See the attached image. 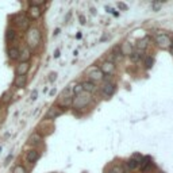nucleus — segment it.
<instances>
[{"label": "nucleus", "mask_w": 173, "mask_h": 173, "mask_svg": "<svg viewBox=\"0 0 173 173\" xmlns=\"http://www.w3.org/2000/svg\"><path fill=\"white\" fill-rule=\"evenodd\" d=\"M91 102H92V97H91L89 93L83 92V93H80V95H77L74 97L72 106H73L76 110H83V108H85Z\"/></svg>", "instance_id": "f257e3e1"}, {"label": "nucleus", "mask_w": 173, "mask_h": 173, "mask_svg": "<svg viewBox=\"0 0 173 173\" xmlns=\"http://www.w3.org/2000/svg\"><path fill=\"white\" fill-rule=\"evenodd\" d=\"M27 43H29L30 48H37V46L41 43V33L38 29L35 27H31L27 31Z\"/></svg>", "instance_id": "f03ea898"}, {"label": "nucleus", "mask_w": 173, "mask_h": 173, "mask_svg": "<svg viewBox=\"0 0 173 173\" xmlns=\"http://www.w3.org/2000/svg\"><path fill=\"white\" fill-rule=\"evenodd\" d=\"M156 42H157V45L160 46V48H162V49H169L171 46L173 45V41L172 38L168 35V34H165V33H158V34H156Z\"/></svg>", "instance_id": "7ed1b4c3"}, {"label": "nucleus", "mask_w": 173, "mask_h": 173, "mask_svg": "<svg viewBox=\"0 0 173 173\" xmlns=\"http://www.w3.org/2000/svg\"><path fill=\"white\" fill-rule=\"evenodd\" d=\"M87 74H88V81H91V83H97V81H102L103 78H104V74L102 73V70H100V68L97 67H92L89 68L87 70Z\"/></svg>", "instance_id": "20e7f679"}, {"label": "nucleus", "mask_w": 173, "mask_h": 173, "mask_svg": "<svg viewBox=\"0 0 173 173\" xmlns=\"http://www.w3.org/2000/svg\"><path fill=\"white\" fill-rule=\"evenodd\" d=\"M115 84L114 83H111V81H107V83H104V85L102 87V93H103V96L104 97H111L112 95L115 93Z\"/></svg>", "instance_id": "39448f33"}, {"label": "nucleus", "mask_w": 173, "mask_h": 173, "mask_svg": "<svg viewBox=\"0 0 173 173\" xmlns=\"http://www.w3.org/2000/svg\"><path fill=\"white\" fill-rule=\"evenodd\" d=\"M100 70H102L103 74H108V76H111V74L115 72V64H114V62H110V61L103 62Z\"/></svg>", "instance_id": "423d86ee"}, {"label": "nucleus", "mask_w": 173, "mask_h": 173, "mask_svg": "<svg viewBox=\"0 0 173 173\" xmlns=\"http://www.w3.org/2000/svg\"><path fill=\"white\" fill-rule=\"evenodd\" d=\"M15 23L23 30H26L27 27H29V19H27V16L24 14L16 15V16H15Z\"/></svg>", "instance_id": "0eeeda50"}, {"label": "nucleus", "mask_w": 173, "mask_h": 173, "mask_svg": "<svg viewBox=\"0 0 173 173\" xmlns=\"http://www.w3.org/2000/svg\"><path fill=\"white\" fill-rule=\"evenodd\" d=\"M62 114H64V110H61L59 107H52L46 114V119H56Z\"/></svg>", "instance_id": "6e6552de"}, {"label": "nucleus", "mask_w": 173, "mask_h": 173, "mask_svg": "<svg viewBox=\"0 0 173 173\" xmlns=\"http://www.w3.org/2000/svg\"><path fill=\"white\" fill-rule=\"evenodd\" d=\"M31 57V54H30V49H27V48H23L19 52V57H18V59H19L20 62H29V59Z\"/></svg>", "instance_id": "1a4fd4ad"}, {"label": "nucleus", "mask_w": 173, "mask_h": 173, "mask_svg": "<svg viewBox=\"0 0 173 173\" xmlns=\"http://www.w3.org/2000/svg\"><path fill=\"white\" fill-rule=\"evenodd\" d=\"M152 165V158H150L149 156H145L142 157V160H141V162H139V168H141V171L142 172H146L147 169H149V166Z\"/></svg>", "instance_id": "9d476101"}, {"label": "nucleus", "mask_w": 173, "mask_h": 173, "mask_svg": "<svg viewBox=\"0 0 173 173\" xmlns=\"http://www.w3.org/2000/svg\"><path fill=\"white\" fill-rule=\"evenodd\" d=\"M119 52H121L122 56H130L133 53V48H131V45L128 42H123L121 45V48H119Z\"/></svg>", "instance_id": "9b49d317"}, {"label": "nucleus", "mask_w": 173, "mask_h": 173, "mask_svg": "<svg viewBox=\"0 0 173 173\" xmlns=\"http://www.w3.org/2000/svg\"><path fill=\"white\" fill-rule=\"evenodd\" d=\"M81 85H83V89H84V92H87V93H93L96 91V84H93V83H91V81H84V83H81Z\"/></svg>", "instance_id": "f8f14e48"}, {"label": "nucleus", "mask_w": 173, "mask_h": 173, "mask_svg": "<svg viewBox=\"0 0 173 173\" xmlns=\"http://www.w3.org/2000/svg\"><path fill=\"white\" fill-rule=\"evenodd\" d=\"M29 67H30L29 62H20L16 68V74L18 76H24L27 73V70H29Z\"/></svg>", "instance_id": "ddd939ff"}, {"label": "nucleus", "mask_w": 173, "mask_h": 173, "mask_svg": "<svg viewBox=\"0 0 173 173\" xmlns=\"http://www.w3.org/2000/svg\"><path fill=\"white\" fill-rule=\"evenodd\" d=\"M15 39H16V31L14 29H8L7 33H5V41H7L8 43H12Z\"/></svg>", "instance_id": "4468645a"}, {"label": "nucleus", "mask_w": 173, "mask_h": 173, "mask_svg": "<svg viewBox=\"0 0 173 173\" xmlns=\"http://www.w3.org/2000/svg\"><path fill=\"white\" fill-rule=\"evenodd\" d=\"M26 158H27V161H29V162L34 164V162L37 161V160L39 158V153L37 152V150H30V152L27 153V157H26Z\"/></svg>", "instance_id": "2eb2a0df"}, {"label": "nucleus", "mask_w": 173, "mask_h": 173, "mask_svg": "<svg viewBox=\"0 0 173 173\" xmlns=\"http://www.w3.org/2000/svg\"><path fill=\"white\" fill-rule=\"evenodd\" d=\"M147 42H149V38H147V37H145L143 39L138 41V43H137V52L143 53V50L147 48Z\"/></svg>", "instance_id": "dca6fc26"}, {"label": "nucleus", "mask_w": 173, "mask_h": 173, "mask_svg": "<svg viewBox=\"0 0 173 173\" xmlns=\"http://www.w3.org/2000/svg\"><path fill=\"white\" fill-rule=\"evenodd\" d=\"M72 103H73L72 96H61V99H59V106L61 107H69L72 106Z\"/></svg>", "instance_id": "f3484780"}, {"label": "nucleus", "mask_w": 173, "mask_h": 173, "mask_svg": "<svg viewBox=\"0 0 173 173\" xmlns=\"http://www.w3.org/2000/svg\"><path fill=\"white\" fill-rule=\"evenodd\" d=\"M41 14H42V11H41L39 7H30L29 15L33 18V19H38V18L41 16Z\"/></svg>", "instance_id": "a211bd4d"}, {"label": "nucleus", "mask_w": 173, "mask_h": 173, "mask_svg": "<svg viewBox=\"0 0 173 173\" xmlns=\"http://www.w3.org/2000/svg\"><path fill=\"white\" fill-rule=\"evenodd\" d=\"M8 57L11 59H18V57H19V49L15 48V46L8 48Z\"/></svg>", "instance_id": "6ab92c4d"}, {"label": "nucleus", "mask_w": 173, "mask_h": 173, "mask_svg": "<svg viewBox=\"0 0 173 173\" xmlns=\"http://www.w3.org/2000/svg\"><path fill=\"white\" fill-rule=\"evenodd\" d=\"M26 76H16V78H15V85H16L18 88H23L24 85H26Z\"/></svg>", "instance_id": "aec40b11"}, {"label": "nucleus", "mask_w": 173, "mask_h": 173, "mask_svg": "<svg viewBox=\"0 0 173 173\" xmlns=\"http://www.w3.org/2000/svg\"><path fill=\"white\" fill-rule=\"evenodd\" d=\"M126 164H127V168L130 169V171H134V169L139 168V162H138L137 160H134V158H130Z\"/></svg>", "instance_id": "412c9836"}, {"label": "nucleus", "mask_w": 173, "mask_h": 173, "mask_svg": "<svg viewBox=\"0 0 173 173\" xmlns=\"http://www.w3.org/2000/svg\"><path fill=\"white\" fill-rule=\"evenodd\" d=\"M41 139H42V138H41V135H38V134L35 133V134H33L29 138V143L30 145H38L41 142Z\"/></svg>", "instance_id": "4be33fe9"}, {"label": "nucleus", "mask_w": 173, "mask_h": 173, "mask_svg": "<svg viewBox=\"0 0 173 173\" xmlns=\"http://www.w3.org/2000/svg\"><path fill=\"white\" fill-rule=\"evenodd\" d=\"M142 54L143 53H141V52H133L130 54V59L133 62H138V61H141V58H142Z\"/></svg>", "instance_id": "5701e85b"}, {"label": "nucleus", "mask_w": 173, "mask_h": 173, "mask_svg": "<svg viewBox=\"0 0 173 173\" xmlns=\"http://www.w3.org/2000/svg\"><path fill=\"white\" fill-rule=\"evenodd\" d=\"M72 92H73L76 96H77V95H80V93H83V92H84L83 85H81V84H76V85L72 88Z\"/></svg>", "instance_id": "b1692460"}, {"label": "nucleus", "mask_w": 173, "mask_h": 173, "mask_svg": "<svg viewBox=\"0 0 173 173\" xmlns=\"http://www.w3.org/2000/svg\"><path fill=\"white\" fill-rule=\"evenodd\" d=\"M29 4L30 7H39V5L45 4V0H30Z\"/></svg>", "instance_id": "393cba45"}, {"label": "nucleus", "mask_w": 173, "mask_h": 173, "mask_svg": "<svg viewBox=\"0 0 173 173\" xmlns=\"http://www.w3.org/2000/svg\"><path fill=\"white\" fill-rule=\"evenodd\" d=\"M153 62H154V59L152 57H145V67L147 69H150L153 67Z\"/></svg>", "instance_id": "a878e982"}, {"label": "nucleus", "mask_w": 173, "mask_h": 173, "mask_svg": "<svg viewBox=\"0 0 173 173\" xmlns=\"http://www.w3.org/2000/svg\"><path fill=\"white\" fill-rule=\"evenodd\" d=\"M107 173H123V171H122L121 166L115 165V166H112V168H110V169H108V172H107Z\"/></svg>", "instance_id": "bb28decb"}, {"label": "nucleus", "mask_w": 173, "mask_h": 173, "mask_svg": "<svg viewBox=\"0 0 173 173\" xmlns=\"http://www.w3.org/2000/svg\"><path fill=\"white\" fill-rule=\"evenodd\" d=\"M161 5H162V2H153L152 3V7L154 11H158L160 8H161Z\"/></svg>", "instance_id": "cd10ccee"}, {"label": "nucleus", "mask_w": 173, "mask_h": 173, "mask_svg": "<svg viewBox=\"0 0 173 173\" xmlns=\"http://www.w3.org/2000/svg\"><path fill=\"white\" fill-rule=\"evenodd\" d=\"M14 173H26V171H24L23 166L18 165V166H15V168H14Z\"/></svg>", "instance_id": "c85d7f7f"}, {"label": "nucleus", "mask_w": 173, "mask_h": 173, "mask_svg": "<svg viewBox=\"0 0 173 173\" xmlns=\"http://www.w3.org/2000/svg\"><path fill=\"white\" fill-rule=\"evenodd\" d=\"M56 78H57V73H56V72H53V73H50V77H49V80L52 81H56Z\"/></svg>", "instance_id": "c756f323"}, {"label": "nucleus", "mask_w": 173, "mask_h": 173, "mask_svg": "<svg viewBox=\"0 0 173 173\" xmlns=\"http://www.w3.org/2000/svg\"><path fill=\"white\" fill-rule=\"evenodd\" d=\"M37 96H38V91L34 89L33 92H31V100H35V99H37Z\"/></svg>", "instance_id": "7c9ffc66"}, {"label": "nucleus", "mask_w": 173, "mask_h": 173, "mask_svg": "<svg viewBox=\"0 0 173 173\" xmlns=\"http://www.w3.org/2000/svg\"><path fill=\"white\" fill-rule=\"evenodd\" d=\"M118 5H119V8H121V10H123V11H126V10L128 8L127 5H126L124 3H122V2H121V3H118Z\"/></svg>", "instance_id": "2f4dec72"}, {"label": "nucleus", "mask_w": 173, "mask_h": 173, "mask_svg": "<svg viewBox=\"0 0 173 173\" xmlns=\"http://www.w3.org/2000/svg\"><path fill=\"white\" fill-rule=\"evenodd\" d=\"M10 100V93H4V96H3V102H8Z\"/></svg>", "instance_id": "473e14b6"}, {"label": "nucleus", "mask_w": 173, "mask_h": 173, "mask_svg": "<svg viewBox=\"0 0 173 173\" xmlns=\"http://www.w3.org/2000/svg\"><path fill=\"white\" fill-rule=\"evenodd\" d=\"M54 57H56V58H58V57H59V50H56V53H54Z\"/></svg>", "instance_id": "72a5a7b5"}, {"label": "nucleus", "mask_w": 173, "mask_h": 173, "mask_svg": "<svg viewBox=\"0 0 173 173\" xmlns=\"http://www.w3.org/2000/svg\"><path fill=\"white\" fill-rule=\"evenodd\" d=\"M53 95H56V88H53V89L50 91V96H53Z\"/></svg>", "instance_id": "f704fd0d"}, {"label": "nucleus", "mask_w": 173, "mask_h": 173, "mask_svg": "<svg viewBox=\"0 0 173 173\" xmlns=\"http://www.w3.org/2000/svg\"><path fill=\"white\" fill-rule=\"evenodd\" d=\"M80 20H81V23H85V19H84V16H83V15H81V16H80Z\"/></svg>", "instance_id": "c9c22d12"}, {"label": "nucleus", "mask_w": 173, "mask_h": 173, "mask_svg": "<svg viewBox=\"0 0 173 173\" xmlns=\"http://www.w3.org/2000/svg\"><path fill=\"white\" fill-rule=\"evenodd\" d=\"M172 54H173V45H172Z\"/></svg>", "instance_id": "e433bc0d"}, {"label": "nucleus", "mask_w": 173, "mask_h": 173, "mask_svg": "<svg viewBox=\"0 0 173 173\" xmlns=\"http://www.w3.org/2000/svg\"><path fill=\"white\" fill-rule=\"evenodd\" d=\"M158 173H162V172H158Z\"/></svg>", "instance_id": "4c0bfd02"}]
</instances>
